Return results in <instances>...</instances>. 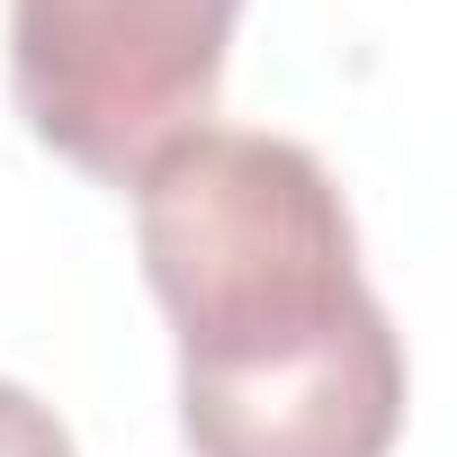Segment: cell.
Listing matches in <instances>:
<instances>
[{
    "label": "cell",
    "mask_w": 457,
    "mask_h": 457,
    "mask_svg": "<svg viewBox=\"0 0 457 457\" xmlns=\"http://www.w3.org/2000/svg\"><path fill=\"white\" fill-rule=\"evenodd\" d=\"M0 457H81L72 421L37 386H19V377H0Z\"/></svg>",
    "instance_id": "cell-3"
},
{
    "label": "cell",
    "mask_w": 457,
    "mask_h": 457,
    "mask_svg": "<svg viewBox=\"0 0 457 457\" xmlns=\"http://www.w3.org/2000/svg\"><path fill=\"white\" fill-rule=\"evenodd\" d=\"M243 0H10L19 126L99 188H135L215 126Z\"/></svg>",
    "instance_id": "cell-2"
},
{
    "label": "cell",
    "mask_w": 457,
    "mask_h": 457,
    "mask_svg": "<svg viewBox=\"0 0 457 457\" xmlns=\"http://www.w3.org/2000/svg\"><path fill=\"white\" fill-rule=\"evenodd\" d=\"M135 252L170 323L188 457H395L403 332L323 153L197 126L135 179Z\"/></svg>",
    "instance_id": "cell-1"
}]
</instances>
